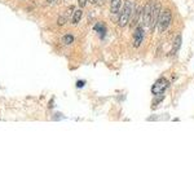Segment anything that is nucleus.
Here are the masks:
<instances>
[{"mask_svg":"<svg viewBox=\"0 0 194 172\" xmlns=\"http://www.w3.org/2000/svg\"><path fill=\"white\" fill-rule=\"evenodd\" d=\"M135 9L136 8H135L133 0H126V1H124V7H123V9L119 14V18H118V23H119L120 27H124L128 22H130Z\"/></svg>","mask_w":194,"mask_h":172,"instance_id":"1","label":"nucleus"},{"mask_svg":"<svg viewBox=\"0 0 194 172\" xmlns=\"http://www.w3.org/2000/svg\"><path fill=\"white\" fill-rule=\"evenodd\" d=\"M171 21H172V14H171V10L170 9H166L163 13L159 14V19H158L159 31H161V33L166 31L170 27Z\"/></svg>","mask_w":194,"mask_h":172,"instance_id":"2","label":"nucleus"},{"mask_svg":"<svg viewBox=\"0 0 194 172\" xmlns=\"http://www.w3.org/2000/svg\"><path fill=\"white\" fill-rule=\"evenodd\" d=\"M154 0H150L145 4L142 9V13H141V21H142V27H149L150 25V17H151V9H153V5H154Z\"/></svg>","mask_w":194,"mask_h":172,"instance_id":"3","label":"nucleus"},{"mask_svg":"<svg viewBox=\"0 0 194 172\" xmlns=\"http://www.w3.org/2000/svg\"><path fill=\"white\" fill-rule=\"evenodd\" d=\"M168 85H170V83L166 78H159L153 84V87H151V92H153V95H155V96L163 95V93L166 92V89L168 88Z\"/></svg>","mask_w":194,"mask_h":172,"instance_id":"4","label":"nucleus"},{"mask_svg":"<svg viewBox=\"0 0 194 172\" xmlns=\"http://www.w3.org/2000/svg\"><path fill=\"white\" fill-rule=\"evenodd\" d=\"M159 14H161V5L158 3H154L153 9H151V17H150V25L149 27L151 30L155 29V26L158 25V19H159Z\"/></svg>","mask_w":194,"mask_h":172,"instance_id":"5","label":"nucleus"},{"mask_svg":"<svg viewBox=\"0 0 194 172\" xmlns=\"http://www.w3.org/2000/svg\"><path fill=\"white\" fill-rule=\"evenodd\" d=\"M145 38V31H144V27L142 26H137L135 30V34H133V45L135 48H138L141 45V43Z\"/></svg>","mask_w":194,"mask_h":172,"instance_id":"6","label":"nucleus"},{"mask_svg":"<svg viewBox=\"0 0 194 172\" xmlns=\"http://www.w3.org/2000/svg\"><path fill=\"white\" fill-rule=\"evenodd\" d=\"M120 8H122V0H111V4H110L111 13H118Z\"/></svg>","mask_w":194,"mask_h":172,"instance_id":"7","label":"nucleus"},{"mask_svg":"<svg viewBox=\"0 0 194 172\" xmlns=\"http://www.w3.org/2000/svg\"><path fill=\"white\" fill-rule=\"evenodd\" d=\"M105 27H106V26H105V23L98 22V23H96V25H95V27H93V30H95L96 33H98L101 38H104L105 31H106V29H105Z\"/></svg>","mask_w":194,"mask_h":172,"instance_id":"8","label":"nucleus"},{"mask_svg":"<svg viewBox=\"0 0 194 172\" xmlns=\"http://www.w3.org/2000/svg\"><path fill=\"white\" fill-rule=\"evenodd\" d=\"M81 16H83V12H81V9H78L74 12L73 17H71V22L73 23H78L81 19Z\"/></svg>","mask_w":194,"mask_h":172,"instance_id":"9","label":"nucleus"},{"mask_svg":"<svg viewBox=\"0 0 194 172\" xmlns=\"http://www.w3.org/2000/svg\"><path fill=\"white\" fill-rule=\"evenodd\" d=\"M180 45H181V36L178 35V36L176 38V40H175V44H173V50L172 53H176L178 49H180Z\"/></svg>","mask_w":194,"mask_h":172,"instance_id":"10","label":"nucleus"},{"mask_svg":"<svg viewBox=\"0 0 194 172\" xmlns=\"http://www.w3.org/2000/svg\"><path fill=\"white\" fill-rule=\"evenodd\" d=\"M62 42H64V44L69 45V44H71V43L74 42V36H73V35H70V34H67V35H65V36L62 38Z\"/></svg>","mask_w":194,"mask_h":172,"instance_id":"11","label":"nucleus"},{"mask_svg":"<svg viewBox=\"0 0 194 172\" xmlns=\"http://www.w3.org/2000/svg\"><path fill=\"white\" fill-rule=\"evenodd\" d=\"M65 23H66V17L65 16H60V17H58V21H57V25L62 26V25H65Z\"/></svg>","mask_w":194,"mask_h":172,"instance_id":"12","label":"nucleus"},{"mask_svg":"<svg viewBox=\"0 0 194 172\" xmlns=\"http://www.w3.org/2000/svg\"><path fill=\"white\" fill-rule=\"evenodd\" d=\"M78 3H79V7L83 8L85 7V3H87V0H78Z\"/></svg>","mask_w":194,"mask_h":172,"instance_id":"13","label":"nucleus"},{"mask_svg":"<svg viewBox=\"0 0 194 172\" xmlns=\"http://www.w3.org/2000/svg\"><path fill=\"white\" fill-rule=\"evenodd\" d=\"M84 84H85L84 82H78V83H76V87H78V88H80V87H83Z\"/></svg>","mask_w":194,"mask_h":172,"instance_id":"14","label":"nucleus"},{"mask_svg":"<svg viewBox=\"0 0 194 172\" xmlns=\"http://www.w3.org/2000/svg\"><path fill=\"white\" fill-rule=\"evenodd\" d=\"M91 1L95 3V4H98V5H100V4H102V0H91Z\"/></svg>","mask_w":194,"mask_h":172,"instance_id":"15","label":"nucleus"},{"mask_svg":"<svg viewBox=\"0 0 194 172\" xmlns=\"http://www.w3.org/2000/svg\"><path fill=\"white\" fill-rule=\"evenodd\" d=\"M47 1H48V3H53L54 0H47Z\"/></svg>","mask_w":194,"mask_h":172,"instance_id":"16","label":"nucleus"}]
</instances>
